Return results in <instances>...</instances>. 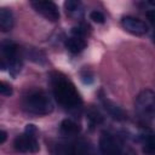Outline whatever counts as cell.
Returning <instances> with one entry per match:
<instances>
[{
    "label": "cell",
    "instance_id": "6da1fadb",
    "mask_svg": "<svg viewBox=\"0 0 155 155\" xmlns=\"http://www.w3.org/2000/svg\"><path fill=\"white\" fill-rule=\"evenodd\" d=\"M23 105H24L25 110H28L29 113H34V114H39V115H45L53 110L52 101L42 91L33 92L29 96H27L24 98Z\"/></svg>",
    "mask_w": 155,
    "mask_h": 155
},
{
    "label": "cell",
    "instance_id": "7a4b0ae2",
    "mask_svg": "<svg viewBox=\"0 0 155 155\" xmlns=\"http://www.w3.org/2000/svg\"><path fill=\"white\" fill-rule=\"evenodd\" d=\"M54 94L57 99L67 107H74L80 103L78 92L75 91L74 86L67 80H57L54 85Z\"/></svg>",
    "mask_w": 155,
    "mask_h": 155
},
{
    "label": "cell",
    "instance_id": "3957f363",
    "mask_svg": "<svg viewBox=\"0 0 155 155\" xmlns=\"http://www.w3.org/2000/svg\"><path fill=\"white\" fill-rule=\"evenodd\" d=\"M15 148H16V150H18L21 153L39 151L40 147H39L38 139H36V127L34 125H31V124L27 125L25 132L15 139Z\"/></svg>",
    "mask_w": 155,
    "mask_h": 155
},
{
    "label": "cell",
    "instance_id": "277c9868",
    "mask_svg": "<svg viewBox=\"0 0 155 155\" xmlns=\"http://www.w3.org/2000/svg\"><path fill=\"white\" fill-rule=\"evenodd\" d=\"M155 109V94L151 90L142 91L136 99V111L144 121L151 120Z\"/></svg>",
    "mask_w": 155,
    "mask_h": 155
},
{
    "label": "cell",
    "instance_id": "5b68a950",
    "mask_svg": "<svg viewBox=\"0 0 155 155\" xmlns=\"http://www.w3.org/2000/svg\"><path fill=\"white\" fill-rule=\"evenodd\" d=\"M31 6L35 8L36 12H39L51 22H57L59 19L58 7L52 1H33Z\"/></svg>",
    "mask_w": 155,
    "mask_h": 155
},
{
    "label": "cell",
    "instance_id": "8992f818",
    "mask_svg": "<svg viewBox=\"0 0 155 155\" xmlns=\"http://www.w3.org/2000/svg\"><path fill=\"white\" fill-rule=\"evenodd\" d=\"M121 24L124 27V29H126L128 33L134 34V35H144L148 33V25L145 24V22L131 17V16H126L121 19Z\"/></svg>",
    "mask_w": 155,
    "mask_h": 155
},
{
    "label": "cell",
    "instance_id": "52a82bcc",
    "mask_svg": "<svg viewBox=\"0 0 155 155\" xmlns=\"http://www.w3.org/2000/svg\"><path fill=\"white\" fill-rule=\"evenodd\" d=\"M17 50H18L17 44L11 40H4L0 42V57L5 59L8 65L13 59L17 58Z\"/></svg>",
    "mask_w": 155,
    "mask_h": 155
},
{
    "label": "cell",
    "instance_id": "ba28073f",
    "mask_svg": "<svg viewBox=\"0 0 155 155\" xmlns=\"http://www.w3.org/2000/svg\"><path fill=\"white\" fill-rule=\"evenodd\" d=\"M15 23L13 13L8 8H0V30L2 31H8L12 29Z\"/></svg>",
    "mask_w": 155,
    "mask_h": 155
},
{
    "label": "cell",
    "instance_id": "9c48e42d",
    "mask_svg": "<svg viewBox=\"0 0 155 155\" xmlns=\"http://www.w3.org/2000/svg\"><path fill=\"white\" fill-rule=\"evenodd\" d=\"M86 45H87L86 41L82 38H78V36H70V38H68L65 40V47L71 53H79V52H81L86 47Z\"/></svg>",
    "mask_w": 155,
    "mask_h": 155
},
{
    "label": "cell",
    "instance_id": "30bf717a",
    "mask_svg": "<svg viewBox=\"0 0 155 155\" xmlns=\"http://www.w3.org/2000/svg\"><path fill=\"white\" fill-rule=\"evenodd\" d=\"M61 133L64 134V136H75L80 132V127L76 122H74L73 120L70 119H64L62 122H61Z\"/></svg>",
    "mask_w": 155,
    "mask_h": 155
},
{
    "label": "cell",
    "instance_id": "8fae6325",
    "mask_svg": "<svg viewBox=\"0 0 155 155\" xmlns=\"http://www.w3.org/2000/svg\"><path fill=\"white\" fill-rule=\"evenodd\" d=\"M103 105H104V108L107 109V111H108L114 119H117V120H125V119H126V114L124 113V110H122L119 105H116L115 103H113L111 101H108V99L103 101Z\"/></svg>",
    "mask_w": 155,
    "mask_h": 155
},
{
    "label": "cell",
    "instance_id": "7c38bea8",
    "mask_svg": "<svg viewBox=\"0 0 155 155\" xmlns=\"http://www.w3.org/2000/svg\"><path fill=\"white\" fill-rule=\"evenodd\" d=\"M143 140H144L143 151H144L147 155H153V154H154V151H155V145H154L153 134H151V133L145 134V136L143 137Z\"/></svg>",
    "mask_w": 155,
    "mask_h": 155
},
{
    "label": "cell",
    "instance_id": "4fadbf2b",
    "mask_svg": "<svg viewBox=\"0 0 155 155\" xmlns=\"http://www.w3.org/2000/svg\"><path fill=\"white\" fill-rule=\"evenodd\" d=\"M21 68H22V61L17 57L16 59H13L12 62H11V64L8 65V69H10V73H11V75L15 78L19 71H21Z\"/></svg>",
    "mask_w": 155,
    "mask_h": 155
},
{
    "label": "cell",
    "instance_id": "5bb4252c",
    "mask_svg": "<svg viewBox=\"0 0 155 155\" xmlns=\"http://www.w3.org/2000/svg\"><path fill=\"white\" fill-rule=\"evenodd\" d=\"M12 93H13L12 87L7 82H5V81H0V94L6 96V97H10Z\"/></svg>",
    "mask_w": 155,
    "mask_h": 155
},
{
    "label": "cell",
    "instance_id": "9a60e30c",
    "mask_svg": "<svg viewBox=\"0 0 155 155\" xmlns=\"http://www.w3.org/2000/svg\"><path fill=\"white\" fill-rule=\"evenodd\" d=\"M87 117L88 120L92 122V124H97V122H101L102 121V116L98 111H96L94 109H91L88 113H87Z\"/></svg>",
    "mask_w": 155,
    "mask_h": 155
},
{
    "label": "cell",
    "instance_id": "2e32d148",
    "mask_svg": "<svg viewBox=\"0 0 155 155\" xmlns=\"http://www.w3.org/2000/svg\"><path fill=\"white\" fill-rule=\"evenodd\" d=\"M90 18L93 21V22H96V23H104V21H105V18H104V15L102 13V12H99V11H92L91 13H90Z\"/></svg>",
    "mask_w": 155,
    "mask_h": 155
},
{
    "label": "cell",
    "instance_id": "e0dca14e",
    "mask_svg": "<svg viewBox=\"0 0 155 155\" xmlns=\"http://www.w3.org/2000/svg\"><path fill=\"white\" fill-rule=\"evenodd\" d=\"M64 6H65L67 11L74 12V11H76V10L79 8L80 2H79V1H76V0H68V1H65V2H64Z\"/></svg>",
    "mask_w": 155,
    "mask_h": 155
},
{
    "label": "cell",
    "instance_id": "ac0fdd59",
    "mask_svg": "<svg viewBox=\"0 0 155 155\" xmlns=\"http://www.w3.org/2000/svg\"><path fill=\"white\" fill-rule=\"evenodd\" d=\"M7 139V133L2 130H0V144H2L5 140Z\"/></svg>",
    "mask_w": 155,
    "mask_h": 155
},
{
    "label": "cell",
    "instance_id": "d6986e66",
    "mask_svg": "<svg viewBox=\"0 0 155 155\" xmlns=\"http://www.w3.org/2000/svg\"><path fill=\"white\" fill-rule=\"evenodd\" d=\"M147 16H148L149 21L153 23V22H154V11H153V10H151V11H148V12H147Z\"/></svg>",
    "mask_w": 155,
    "mask_h": 155
}]
</instances>
